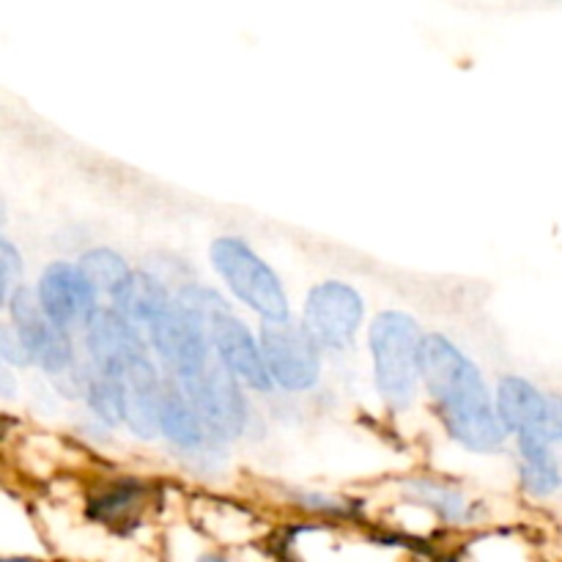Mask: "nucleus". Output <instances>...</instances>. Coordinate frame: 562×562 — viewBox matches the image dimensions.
Wrapping results in <instances>:
<instances>
[{
	"instance_id": "obj_1",
	"label": "nucleus",
	"mask_w": 562,
	"mask_h": 562,
	"mask_svg": "<svg viewBox=\"0 0 562 562\" xmlns=\"http://www.w3.org/2000/svg\"><path fill=\"white\" fill-rule=\"evenodd\" d=\"M420 379L439 404L445 426L456 442L477 453L503 445L508 428L494 412L483 376L442 335L423 338Z\"/></svg>"
},
{
	"instance_id": "obj_2",
	"label": "nucleus",
	"mask_w": 562,
	"mask_h": 562,
	"mask_svg": "<svg viewBox=\"0 0 562 562\" xmlns=\"http://www.w3.org/2000/svg\"><path fill=\"white\" fill-rule=\"evenodd\" d=\"M423 335L417 322L401 311L379 313L371 327V355L376 387L390 409H406L420 376Z\"/></svg>"
},
{
	"instance_id": "obj_3",
	"label": "nucleus",
	"mask_w": 562,
	"mask_h": 562,
	"mask_svg": "<svg viewBox=\"0 0 562 562\" xmlns=\"http://www.w3.org/2000/svg\"><path fill=\"white\" fill-rule=\"evenodd\" d=\"M212 263L236 296L263 318H285L289 302L278 274L236 236H220L212 245Z\"/></svg>"
},
{
	"instance_id": "obj_4",
	"label": "nucleus",
	"mask_w": 562,
	"mask_h": 562,
	"mask_svg": "<svg viewBox=\"0 0 562 562\" xmlns=\"http://www.w3.org/2000/svg\"><path fill=\"white\" fill-rule=\"evenodd\" d=\"M261 349L274 384L300 393L316 384L318 379V344L305 327V322L267 318L261 327Z\"/></svg>"
},
{
	"instance_id": "obj_5",
	"label": "nucleus",
	"mask_w": 562,
	"mask_h": 562,
	"mask_svg": "<svg viewBox=\"0 0 562 562\" xmlns=\"http://www.w3.org/2000/svg\"><path fill=\"white\" fill-rule=\"evenodd\" d=\"M181 387L190 395L192 406L203 417L214 437H239L245 431V398H241L239 379L223 360H209L201 371L181 379Z\"/></svg>"
},
{
	"instance_id": "obj_6",
	"label": "nucleus",
	"mask_w": 562,
	"mask_h": 562,
	"mask_svg": "<svg viewBox=\"0 0 562 562\" xmlns=\"http://www.w3.org/2000/svg\"><path fill=\"white\" fill-rule=\"evenodd\" d=\"M362 324V300L351 285L327 280L305 302V327L322 349L340 351L355 340Z\"/></svg>"
},
{
	"instance_id": "obj_7",
	"label": "nucleus",
	"mask_w": 562,
	"mask_h": 562,
	"mask_svg": "<svg viewBox=\"0 0 562 562\" xmlns=\"http://www.w3.org/2000/svg\"><path fill=\"white\" fill-rule=\"evenodd\" d=\"M9 305L16 333H20L31 357L44 371L55 376V373L75 366V351H71L69 335H66V329L55 327L49 322L38 294H33L31 289H14V294L9 296Z\"/></svg>"
},
{
	"instance_id": "obj_8",
	"label": "nucleus",
	"mask_w": 562,
	"mask_h": 562,
	"mask_svg": "<svg viewBox=\"0 0 562 562\" xmlns=\"http://www.w3.org/2000/svg\"><path fill=\"white\" fill-rule=\"evenodd\" d=\"M93 296H97V289L88 283L80 267L53 263L38 280V300H42L44 313L60 329H69L77 322H88V316L97 311Z\"/></svg>"
},
{
	"instance_id": "obj_9",
	"label": "nucleus",
	"mask_w": 562,
	"mask_h": 562,
	"mask_svg": "<svg viewBox=\"0 0 562 562\" xmlns=\"http://www.w3.org/2000/svg\"><path fill=\"white\" fill-rule=\"evenodd\" d=\"M209 333H212V344L217 357L236 373L239 382H245L252 390H272L274 379L269 373L267 360H263V349L252 340L250 329L234 313H217Z\"/></svg>"
},
{
	"instance_id": "obj_10",
	"label": "nucleus",
	"mask_w": 562,
	"mask_h": 562,
	"mask_svg": "<svg viewBox=\"0 0 562 562\" xmlns=\"http://www.w3.org/2000/svg\"><path fill=\"white\" fill-rule=\"evenodd\" d=\"M86 340L91 360L99 371L124 376L126 366L143 355V335L119 311H97L86 322Z\"/></svg>"
},
{
	"instance_id": "obj_11",
	"label": "nucleus",
	"mask_w": 562,
	"mask_h": 562,
	"mask_svg": "<svg viewBox=\"0 0 562 562\" xmlns=\"http://www.w3.org/2000/svg\"><path fill=\"white\" fill-rule=\"evenodd\" d=\"M170 296L165 291V285L157 278L143 272H132V278L126 280L124 289L115 294V311L143 335L148 338L151 329L162 322L165 313L170 311Z\"/></svg>"
},
{
	"instance_id": "obj_12",
	"label": "nucleus",
	"mask_w": 562,
	"mask_h": 562,
	"mask_svg": "<svg viewBox=\"0 0 562 562\" xmlns=\"http://www.w3.org/2000/svg\"><path fill=\"white\" fill-rule=\"evenodd\" d=\"M547 395L538 393L530 382L519 376H505L497 390V415L508 431L519 437H536L541 426Z\"/></svg>"
},
{
	"instance_id": "obj_13",
	"label": "nucleus",
	"mask_w": 562,
	"mask_h": 562,
	"mask_svg": "<svg viewBox=\"0 0 562 562\" xmlns=\"http://www.w3.org/2000/svg\"><path fill=\"white\" fill-rule=\"evenodd\" d=\"M203 431H206V423L198 415V409L192 406L190 395L184 393V387H176V384H165L162 387V434L173 445L184 450H195L203 445Z\"/></svg>"
},
{
	"instance_id": "obj_14",
	"label": "nucleus",
	"mask_w": 562,
	"mask_h": 562,
	"mask_svg": "<svg viewBox=\"0 0 562 562\" xmlns=\"http://www.w3.org/2000/svg\"><path fill=\"white\" fill-rule=\"evenodd\" d=\"M521 445V459H525V477L527 492L538 494V497H547V494L558 492L560 488V467L554 461V456L549 453V442L538 437H519Z\"/></svg>"
},
{
	"instance_id": "obj_15",
	"label": "nucleus",
	"mask_w": 562,
	"mask_h": 562,
	"mask_svg": "<svg viewBox=\"0 0 562 562\" xmlns=\"http://www.w3.org/2000/svg\"><path fill=\"white\" fill-rule=\"evenodd\" d=\"M88 406L93 409V415L99 420H104L108 426L126 420V382L124 376H115V373L99 371L93 376H88L86 387Z\"/></svg>"
},
{
	"instance_id": "obj_16",
	"label": "nucleus",
	"mask_w": 562,
	"mask_h": 562,
	"mask_svg": "<svg viewBox=\"0 0 562 562\" xmlns=\"http://www.w3.org/2000/svg\"><path fill=\"white\" fill-rule=\"evenodd\" d=\"M77 267L82 269V274L88 278V283L97 289V294L115 296L121 289H124L126 280L132 278V272H130V267H126L124 258L113 250L86 252Z\"/></svg>"
},
{
	"instance_id": "obj_17",
	"label": "nucleus",
	"mask_w": 562,
	"mask_h": 562,
	"mask_svg": "<svg viewBox=\"0 0 562 562\" xmlns=\"http://www.w3.org/2000/svg\"><path fill=\"white\" fill-rule=\"evenodd\" d=\"M176 302H179L184 311H190L195 318H201L206 327H212L217 313L231 311V307L225 305L223 296L214 294L212 289H203V285H184V289L179 291V300Z\"/></svg>"
},
{
	"instance_id": "obj_18",
	"label": "nucleus",
	"mask_w": 562,
	"mask_h": 562,
	"mask_svg": "<svg viewBox=\"0 0 562 562\" xmlns=\"http://www.w3.org/2000/svg\"><path fill=\"white\" fill-rule=\"evenodd\" d=\"M415 492L417 497L431 503L448 521L467 519V503L461 494L450 492V488H442V486H434V483H415Z\"/></svg>"
},
{
	"instance_id": "obj_19",
	"label": "nucleus",
	"mask_w": 562,
	"mask_h": 562,
	"mask_svg": "<svg viewBox=\"0 0 562 562\" xmlns=\"http://www.w3.org/2000/svg\"><path fill=\"white\" fill-rule=\"evenodd\" d=\"M538 439L543 442H560L562 439V395H547V409H543L541 426H538Z\"/></svg>"
},
{
	"instance_id": "obj_20",
	"label": "nucleus",
	"mask_w": 562,
	"mask_h": 562,
	"mask_svg": "<svg viewBox=\"0 0 562 562\" xmlns=\"http://www.w3.org/2000/svg\"><path fill=\"white\" fill-rule=\"evenodd\" d=\"M0 355H3L9 366H27V362H33L31 351H27L25 340L20 338L16 327H3V333H0Z\"/></svg>"
},
{
	"instance_id": "obj_21",
	"label": "nucleus",
	"mask_w": 562,
	"mask_h": 562,
	"mask_svg": "<svg viewBox=\"0 0 562 562\" xmlns=\"http://www.w3.org/2000/svg\"><path fill=\"white\" fill-rule=\"evenodd\" d=\"M0 267H3V300L14 294V280L22 274V261L9 239L0 241Z\"/></svg>"
},
{
	"instance_id": "obj_22",
	"label": "nucleus",
	"mask_w": 562,
	"mask_h": 562,
	"mask_svg": "<svg viewBox=\"0 0 562 562\" xmlns=\"http://www.w3.org/2000/svg\"><path fill=\"white\" fill-rule=\"evenodd\" d=\"M132 499H135V488L132 486L121 488V492L115 494H108V497H102L97 505H93V516H99V519H113V516L119 514L121 508H126Z\"/></svg>"
},
{
	"instance_id": "obj_23",
	"label": "nucleus",
	"mask_w": 562,
	"mask_h": 562,
	"mask_svg": "<svg viewBox=\"0 0 562 562\" xmlns=\"http://www.w3.org/2000/svg\"><path fill=\"white\" fill-rule=\"evenodd\" d=\"M11 393H14V390H11V376H9V371L3 368V395L5 398H11Z\"/></svg>"
}]
</instances>
